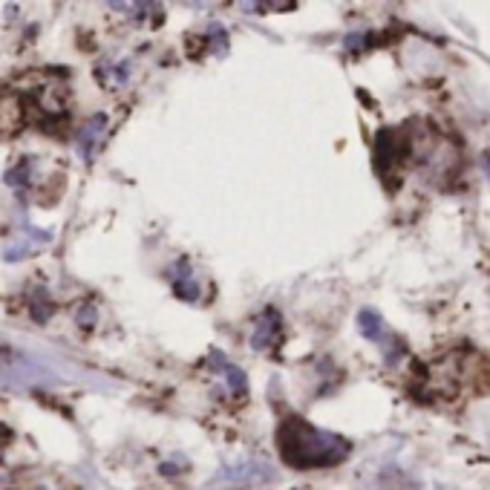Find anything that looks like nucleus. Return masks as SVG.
<instances>
[{
    "instance_id": "obj_3",
    "label": "nucleus",
    "mask_w": 490,
    "mask_h": 490,
    "mask_svg": "<svg viewBox=\"0 0 490 490\" xmlns=\"http://www.w3.org/2000/svg\"><path fill=\"white\" fill-rule=\"evenodd\" d=\"M170 283H174V291L179 294L182 300H196L200 298V286L193 283V277H191V265L188 263H179L176 265V272H170Z\"/></svg>"
},
{
    "instance_id": "obj_2",
    "label": "nucleus",
    "mask_w": 490,
    "mask_h": 490,
    "mask_svg": "<svg viewBox=\"0 0 490 490\" xmlns=\"http://www.w3.org/2000/svg\"><path fill=\"white\" fill-rule=\"evenodd\" d=\"M280 332H283V321H280V314L274 309H265L260 317H257V329H254L251 347L254 349H268L280 338Z\"/></svg>"
},
{
    "instance_id": "obj_5",
    "label": "nucleus",
    "mask_w": 490,
    "mask_h": 490,
    "mask_svg": "<svg viewBox=\"0 0 490 490\" xmlns=\"http://www.w3.org/2000/svg\"><path fill=\"white\" fill-rule=\"evenodd\" d=\"M104 116H95L93 121H90V125L87 127H84L81 133H78V142L84 144V151H87V153H93V142H95V136H98V133H102V127H104Z\"/></svg>"
},
{
    "instance_id": "obj_4",
    "label": "nucleus",
    "mask_w": 490,
    "mask_h": 490,
    "mask_svg": "<svg viewBox=\"0 0 490 490\" xmlns=\"http://www.w3.org/2000/svg\"><path fill=\"white\" fill-rule=\"evenodd\" d=\"M358 329H361V335H363L366 340H375V343H381V340H384V332H387L381 314L372 312V309H363V312L358 314Z\"/></svg>"
},
{
    "instance_id": "obj_1",
    "label": "nucleus",
    "mask_w": 490,
    "mask_h": 490,
    "mask_svg": "<svg viewBox=\"0 0 490 490\" xmlns=\"http://www.w3.org/2000/svg\"><path fill=\"white\" fill-rule=\"evenodd\" d=\"M277 447L286 464L298 470L332 468L352 453V445L338 433H326L303 419H289L277 433Z\"/></svg>"
},
{
    "instance_id": "obj_7",
    "label": "nucleus",
    "mask_w": 490,
    "mask_h": 490,
    "mask_svg": "<svg viewBox=\"0 0 490 490\" xmlns=\"http://www.w3.org/2000/svg\"><path fill=\"white\" fill-rule=\"evenodd\" d=\"M95 309H93V306H84V309L78 312V317H76V321H78V326L84 329V332H90V329L95 326Z\"/></svg>"
},
{
    "instance_id": "obj_6",
    "label": "nucleus",
    "mask_w": 490,
    "mask_h": 490,
    "mask_svg": "<svg viewBox=\"0 0 490 490\" xmlns=\"http://www.w3.org/2000/svg\"><path fill=\"white\" fill-rule=\"evenodd\" d=\"M223 370H225V378H228L231 392H237V396H242V392H245V375L237 370V366H231V363H225Z\"/></svg>"
}]
</instances>
